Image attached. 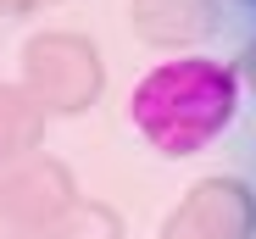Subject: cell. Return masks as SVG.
<instances>
[{
    "mask_svg": "<svg viewBox=\"0 0 256 239\" xmlns=\"http://www.w3.org/2000/svg\"><path fill=\"white\" fill-rule=\"evenodd\" d=\"M234 117H240V72L212 56L156 61L128 95V123L162 156H195L218 145L234 128Z\"/></svg>",
    "mask_w": 256,
    "mask_h": 239,
    "instance_id": "1",
    "label": "cell"
},
{
    "mask_svg": "<svg viewBox=\"0 0 256 239\" xmlns=\"http://www.w3.org/2000/svg\"><path fill=\"white\" fill-rule=\"evenodd\" d=\"M250 228H256L250 189L234 178H218V184L190 189L184 212L162 228V239H250Z\"/></svg>",
    "mask_w": 256,
    "mask_h": 239,
    "instance_id": "2",
    "label": "cell"
},
{
    "mask_svg": "<svg viewBox=\"0 0 256 239\" xmlns=\"http://www.w3.org/2000/svg\"><path fill=\"white\" fill-rule=\"evenodd\" d=\"M245 78H250V89H256V45L245 50Z\"/></svg>",
    "mask_w": 256,
    "mask_h": 239,
    "instance_id": "3",
    "label": "cell"
}]
</instances>
